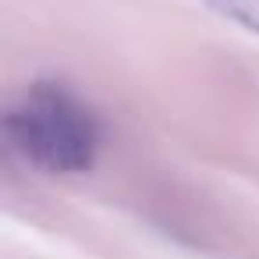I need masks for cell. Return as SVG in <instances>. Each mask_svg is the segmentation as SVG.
Returning <instances> with one entry per match:
<instances>
[{
    "label": "cell",
    "instance_id": "cell-1",
    "mask_svg": "<svg viewBox=\"0 0 259 259\" xmlns=\"http://www.w3.org/2000/svg\"><path fill=\"white\" fill-rule=\"evenodd\" d=\"M11 149L43 174H85L100 153V117L64 82H32L4 117Z\"/></svg>",
    "mask_w": 259,
    "mask_h": 259
},
{
    "label": "cell",
    "instance_id": "cell-2",
    "mask_svg": "<svg viewBox=\"0 0 259 259\" xmlns=\"http://www.w3.org/2000/svg\"><path fill=\"white\" fill-rule=\"evenodd\" d=\"M206 8L231 25H241L259 36V0H206Z\"/></svg>",
    "mask_w": 259,
    "mask_h": 259
}]
</instances>
